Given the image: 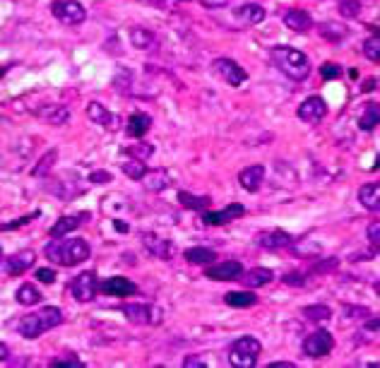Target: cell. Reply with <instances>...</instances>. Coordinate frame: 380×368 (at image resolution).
Segmentation results:
<instances>
[{"mask_svg": "<svg viewBox=\"0 0 380 368\" xmlns=\"http://www.w3.org/2000/svg\"><path fill=\"white\" fill-rule=\"evenodd\" d=\"M224 301L231 308H253L258 303V296L253 291H229V294H224Z\"/></svg>", "mask_w": 380, "mask_h": 368, "instance_id": "obj_29", "label": "cell"}, {"mask_svg": "<svg viewBox=\"0 0 380 368\" xmlns=\"http://www.w3.org/2000/svg\"><path fill=\"white\" fill-rule=\"evenodd\" d=\"M282 282L289 284V286H303V284H306V277H303L301 272H289V274H284V277H282Z\"/></svg>", "mask_w": 380, "mask_h": 368, "instance_id": "obj_45", "label": "cell"}, {"mask_svg": "<svg viewBox=\"0 0 380 368\" xmlns=\"http://www.w3.org/2000/svg\"><path fill=\"white\" fill-rule=\"evenodd\" d=\"M44 255L54 262V265L75 267V265H82L85 260H90L92 248L85 238L61 236V238H51V241L44 245Z\"/></svg>", "mask_w": 380, "mask_h": 368, "instance_id": "obj_1", "label": "cell"}, {"mask_svg": "<svg viewBox=\"0 0 380 368\" xmlns=\"http://www.w3.org/2000/svg\"><path fill=\"white\" fill-rule=\"evenodd\" d=\"M142 245L147 248L149 255H154V258H159V260H171L173 258V243L168 241V238H161L152 231L142 233Z\"/></svg>", "mask_w": 380, "mask_h": 368, "instance_id": "obj_17", "label": "cell"}, {"mask_svg": "<svg viewBox=\"0 0 380 368\" xmlns=\"http://www.w3.org/2000/svg\"><path fill=\"white\" fill-rule=\"evenodd\" d=\"M130 44L140 51H149L157 46V37L145 27H133L130 29Z\"/></svg>", "mask_w": 380, "mask_h": 368, "instance_id": "obj_27", "label": "cell"}, {"mask_svg": "<svg viewBox=\"0 0 380 368\" xmlns=\"http://www.w3.org/2000/svg\"><path fill=\"white\" fill-rule=\"evenodd\" d=\"M66 315L58 306H46L37 313H29L17 323V332H20L25 340H39L46 330H54V327L63 325Z\"/></svg>", "mask_w": 380, "mask_h": 368, "instance_id": "obj_3", "label": "cell"}, {"mask_svg": "<svg viewBox=\"0 0 380 368\" xmlns=\"http://www.w3.org/2000/svg\"><path fill=\"white\" fill-rule=\"evenodd\" d=\"M68 118H70V111L63 109V106H58V109H54L49 114V121L54 123V125H63V123H66Z\"/></svg>", "mask_w": 380, "mask_h": 368, "instance_id": "obj_41", "label": "cell"}, {"mask_svg": "<svg viewBox=\"0 0 380 368\" xmlns=\"http://www.w3.org/2000/svg\"><path fill=\"white\" fill-rule=\"evenodd\" d=\"M320 78H323V80L342 78V68L337 66V63H323V66H320Z\"/></svg>", "mask_w": 380, "mask_h": 368, "instance_id": "obj_40", "label": "cell"}, {"mask_svg": "<svg viewBox=\"0 0 380 368\" xmlns=\"http://www.w3.org/2000/svg\"><path fill=\"white\" fill-rule=\"evenodd\" d=\"M178 202L183 204V207L192 209V212H202V209H207L209 204H212V197L209 195H192V192H188V190H180Z\"/></svg>", "mask_w": 380, "mask_h": 368, "instance_id": "obj_28", "label": "cell"}, {"mask_svg": "<svg viewBox=\"0 0 380 368\" xmlns=\"http://www.w3.org/2000/svg\"><path fill=\"white\" fill-rule=\"evenodd\" d=\"M5 359H10V347L0 342V361H5Z\"/></svg>", "mask_w": 380, "mask_h": 368, "instance_id": "obj_51", "label": "cell"}, {"mask_svg": "<svg viewBox=\"0 0 380 368\" xmlns=\"http://www.w3.org/2000/svg\"><path fill=\"white\" fill-rule=\"evenodd\" d=\"M0 262H3V248H0Z\"/></svg>", "mask_w": 380, "mask_h": 368, "instance_id": "obj_56", "label": "cell"}, {"mask_svg": "<svg viewBox=\"0 0 380 368\" xmlns=\"http://www.w3.org/2000/svg\"><path fill=\"white\" fill-rule=\"evenodd\" d=\"M284 27H289L296 34H306L313 29V17L301 8H294L284 15Z\"/></svg>", "mask_w": 380, "mask_h": 368, "instance_id": "obj_22", "label": "cell"}, {"mask_svg": "<svg viewBox=\"0 0 380 368\" xmlns=\"http://www.w3.org/2000/svg\"><path fill=\"white\" fill-rule=\"evenodd\" d=\"M368 243L373 245V250H378V245H380V224L378 221H373V224H368Z\"/></svg>", "mask_w": 380, "mask_h": 368, "instance_id": "obj_42", "label": "cell"}, {"mask_svg": "<svg viewBox=\"0 0 380 368\" xmlns=\"http://www.w3.org/2000/svg\"><path fill=\"white\" fill-rule=\"evenodd\" d=\"M270 61L279 73L294 82H303L311 75V61H308V56L299 49H291V46H274L270 51Z\"/></svg>", "mask_w": 380, "mask_h": 368, "instance_id": "obj_2", "label": "cell"}, {"mask_svg": "<svg viewBox=\"0 0 380 368\" xmlns=\"http://www.w3.org/2000/svg\"><path fill=\"white\" fill-rule=\"evenodd\" d=\"M260 352H262L260 340H255V337H250V335L238 337V340L229 347V364L233 368H253V366H258Z\"/></svg>", "mask_w": 380, "mask_h": 368, "instance_id": "obj_4", "label": "cell"}, {"mask_svg": "<svg viewBox=\"0 0 380 368\" xmlns=\"http://www.w3.org/2000/svg\"><path fill=\"white\" fill-rule=\"evenodd\" d=\"M337 265H340V260L330 258V260H325V262H318V265H313V272H332V270H337Z\"/></svg>", "mask_w": 380, "mask_h": 368, "instance_id": "obj_46", "label": "cell"}, {"mask_svg": "<svg viewBox=\"0 0 380 368\" xmlns=\"http://www.w3.org/2000/svg\"><path fill=\"white\" fill-rule=\"evenodd\" d=\"M97 291H99V282H97V274L94 272H80L73 277L70 282V294L75 296V301L80 303H90L97 299Z\"/></svg>", "mask_w": 380, "mask_h": 368, "instance_id": "obj_6", "label": "cell"}, {"mask_svg": "<svg viewBox=\"0 0 380 368\" xmlns=\"http://www.w3.org/2000/svg\"><path fill=\"white\" fill-rule=\"evenodd\" d=\"M114 224H116V229H118V231H128V224H121V221H114Z\"/></svg>", "mask_w": 380, "mask_h": 368, "instance_id": "obj_54", "label": "cell"}, {"mask_svg": "<svg viewBox=\"0 0 380 368\" xmlns=\"http://www.w3.org/2000/svg\"><path fill=\"white\" fill-rule=\"evenodd\" d=\"M233 17H236V20L245 27H255L265 20L267 13L260 3H245V5H241V8L233 10Z\"/></svg>", "mask_w": 380, "mask_h": 368, "instance_id": "obj_18", "label": "cell"}, {"mask_svg": "<svg viewBox=\"0 0 380 368\" xmlns=\"http://www.w3.org/2000/svg\"><path fill=\"white\" fill-rule=\"evenodd\" d=\"M123 154L130 157V159H140V161H147L152 154H154V147L149 142H135V145H128L123 147Z\"/></svg>", "mask_w": 380, "mask_h": 368, "instance_id": "obj_33", "label": "cell"}, {"mask_svg": "<svg viewBox=\"0 0 380 368\" xmlns=\"http://www.w3.org/2000/svg\"><path fill=\"white\" fill-rule=\"evenodd\" d=\"M255 243L265 250H284L289 248V245H294V238L284 229H270V231H260L258 236H255Z\"/></svg>", "mask_w": 380, "mask_h": 368, "instance_id": "obj_15", "label": "cell"}, {"mask_svg": "<svg viewBox=\"0 0 380 368\" xmlns=\"http://www.w3.org/2000/svg\"><path fill=\"white\" fill-rule=\"evenodd\" d=\"M364 56L368 58V61H373V63L380 61V37H378V32L364 41Z\"/></svg>", "mask_w": 380, "mask_h": 368, "instance_id": "obj_37", "label": "cell"}, {"mask_svg": "<svg viewBox=\"0 0 380 368\" xmlns=\"http://www.w3.org/2000/svg\"><path fill=\"white\" fill-rule=\"evenodd\" d=\"M5 73H8V66H3V68H0V80L5 78Z\"/></svg>", "mask_w": 380, "mask_h": 368, "instance_id": "obj_55", "label": "cell"}, {"mask_svg": "<svg viewBox=\"0 0 380 368\" xmlns=\"http://www.w3.org/2000/svg\"><path fill=\"white\" fill-rule=\"evenodd\" d=\"M207 10H219V8H226L229 5V0H200Z\"/></svg>", "mask_w": 380, "mask_h": 368, "instance_id": "obj_48", "label": "cell"}, {"mask_svg": "<svg viewBox=\"0 0 380 368\" xmlns=\"http://www.w3.org/2000/svg\"><path fill=\"white\" fill-rule=\"evenodd\" d=\"M90 180L94 185H106V183H111V180H114V176H111L109 171H92L90 173Z\"/></svg>", "mask_w": 380, "mask_h": 368, "instance_id": "obj_44", "label": "cell"}, {"mask_svg": "<svg viewBox=\"0 0 380 368\" xmlns=\"http://www.w3.org/2000/svg\"><path fill=\"white\" fill-rule=\"evenodd\" d=\"M243 274V265L238 260H224L212 265L209 262L207 270H204V277L212 279V282H238Z\"/></svg>", "mask_w": 380, "mask_h": 368, "instance_id": "obj_8", "label": "cell"}, {"mask_svg": "<svg viewBox=\"0 0 380 368\" xmlns=\"http://www.w3.org/2000/svg\"><path fill=\"white\" fill-rule=\"evenodd\" d=\"M378 116H380V109H378V104L373 102V104H366V109H364V114H361V118H359V128L361 130H376L378 128Z\"/></svg>", "mask_w": 380, "mask_h": 368, "instance_id": "obj_31", "label": "cell"}, {"mask_svg": "<svg viewBox=\"0 0 380 368\" xmlns=\"http://www.w3.org/2000/svg\"><path fill=\"white\" fill-rule=\"evenodd\" d=\"M262 180H265V166H262V164H253V166L243 168V171L238 173V183L248 192H258L262 188Z\"/></svg>", "mask_w": 380, "mask_h": 368, "instance_id": "obj_19", "label": "cell"}, {"mask_svg": "<svg viewBox=\"0 0 380 368\" xmlns=\"http://www.w3.org/2000/svg\"><path fill=\"white\" fill-rule=\"evenodd\" d=\"M301 349L308 359H323V356H327L332 349H335V337H332L327 330H315L303 340Z\"/></svg>", "mask_w": 380, "mask_h": 368, "instance_id": "obj_7", "label": "cell"}, {"mask_svg": "<svg viewBox=\"0 0 380 368\" xmlns=\"http://www.w3.org/2000/svg\"><path fill=\"white\" fill-rule=\"evenodd\" d=\"M303 318L311 320V323H327L332 318L330 306H323V303H315V306L303 308Z\"/></svg>", "mask_w": 380, "mask_h": 368, "instance_id": "obj_32", "label": "cell"}, {"mask_svg": "<svg viewBox=\"0 0 380 368\" xmlns=\"http://www.w3.org/2000/svg\"><path fill=\"white\" fill-rule=\"evenodd\" d=\"M212 68L229 87H241L243 82L248 80V73H245L236 61H231V58H217V61L212 63Z\"/></svg>", "mask_w": 380, "mask_h": 368, "instance_id": "obj_10", "label": "cell"}, {"mask_svg": "<svg viewBox=\"0 0 380 368\" xmlns=\"http://www.w3.org/2000/svg\"><path fill=\"white\" fill-rule=\"evenodd\" d=\"M183 258L188 260L190 265H209V262H214V258H217V253H214L212 248H200V245H195V248L185 250Z\"/></svg>", "mask_w": 380, "mask_h": 368, "instance_id": "obj_30", "label": "cell"}, {"mask_svg": "<svg viewBox=\"0 0 380 368\" xmlns=\"http://www.w3.org/2000/svg\"><path fill=\"white\" fill-rule=\"evenodd\" d=\"M121 168H123V173H125L128 178L140 180L145 176V171H147V164L140 161V159H130V161H121Z\"/></svg>", "mask_w": 380, "mask_h": 368, "instance_id": "obj_34", "label": "cell"}, {"mask_svg": "<svg viewBox=\"0 0 380 368\" xmlns=\"http://www.w3.org/2000/svg\"><path fill=\"white\" fill-rule=\"evenodd\" d=\"M41 217V209H34V212H29V214H22V217H17L15 221H3L0 224V231H15V229H22V226H27V224H32L34 219Z\"/></svg>", "mask_w": 380, "mask_h": 368, "instance_id": "obj_35", "label": "cell"}, {"mask_svg": "<svg viewBox=\"0 0 380 368\" xmlns=\"http://www.w3.org/2000/svg\"><path fill=\"white\" fill-rule=\"evenodd\" d=\"M51 15H54L61 25H68V27H78L87 20L85 5L78 3V0H54V3H51Z\"/></svg>", "mask_w": 380, "mask_h": 368, "instance_id": "obj_5", "label": "cell"}, {"mask_svg": "<svg viewBox=\"0 0 380 368\" xmlns=\"http://www.w3.org/2000/svg\"><path fill=\"white\" fill-rule=\"evenodd\" d=\"M183 366H185V368H197V366L204 368V366H207V361H204V359H197V356H188V359L183 361Z\"/></svg>", "mask_w": 380, "mask_h": 368, "instance_id": "obj_49", "label": "cell"}, {"mask_svg": "<svg viewBox=\"0 0 380 368\" xmlns=\"http://www.w3.org/2000/svg\"><path fill=\"white\" fill-rule=\"evenodd\" d=\"M90 219V214L82 212V214H70V217H61L56 221L54 226L49 229V238H61V236H68L70 231L80 229L85 221Z\"/></svg>", "mask_w": 380, "mask_h": 368, "instance_id": "obj_20", "label": "cell"}, {"mask_svg": "<svg viewBox=\"0 0 380 368\" xmlns=\"http://www.w3.org/2000/svg\"><path fill=\"white\" fill-rule=\"evenodd\" d=\"M267 368H294L291 361H272V364H267Z\"/></svg>", "mask_w": 380, "mask_h": 368, "instance_id": "obj_50", "label": "cell"}, {"mask_svg": "<svg viewBox=\"0 0 380 368\" xmlns=\"http://www.w3.org/2000/svg\"><path fill=\"white\" fill-rule=\"evenodd\" d=\"M51 366L54 368H85V361L78 359L75 354H66V356H56V359H51Z\"/></svg>", "mask_w": 380, "mask_h": 368, "instance_id": "obj_38", "label": "cell"}, {"mask_svg": "<svg viewBox=\"0 0 380 368\" xmlns=\"http://www.w3.org/2000/svg\"><path fill=\"white\" fill-rule=\"evenodd\" d=\"M274 279V272L272 270H267V267H253V270H248L241 274V282L248 286V289H258V286H265V284H270Z\"/></svg>", "mask_w": 380, "mask_h": 368, "instance_id": "obj_24", "label": "cell"}, {"mask_svg": "<svg viewBox=\"0 0 380 368\" xmlns=\"http://www.w3.org/2000/svg\"><path fill=\"white\" fill-rule=\"evenodd\" d=\"M344 313H347L349 318H366V315H371L368 308H361V306H347L344 308Z\"/></svg>", "mask_w": 380, "mask_h": 368, "instance_id": "obj_47", "label": "cell"}, {"mask_svg": "<svg viewBox=\"0 0 380 368\" xmlns=\"http://www.w3.org/2000/svg\"><path fill=\"white\" fill-rule=\"evenodd\" d=\"M99 289H102L106 296H118V299L137 294V284L130 282L128 277H121V274H114V277L104 279V282L99 284Z\"/></svg>", "mask_w": 380, "mask_h": 368, "instance_id": "obj_16", "label": "cell"}, {"mask_svg": "<svg viewBox=\"0 0 380 368\" xmlns=\"http://www.w3.org/2000/svg\"><path fill=\"white\" fill-rule=\"evenodd\" d=\"M340 15L347 20H354L361 15V3L359 0H340Z\"/></svg>", "mask_w": 380, "mask_h": 368, "instance_id": "obj_39", "label": "cell"}, {"mask_svg": "<svg viewBox=\"0 0 380 368\" xmlns=\"http://www.w3.org/2000/svg\"><path fill=\"white\" fill-rule=\"evenodd\" d=\"M123 313L128 315V320L135 325H157L161 323V311L149 303H125Z\"/></svg>", "mask_w": 380, "mask_h": 368, "instance_id": "obj_9", "label": "cell"}, {"mask_svg": "<svg viewBox=\"0 0 380 368\" xmlns=\"http://www.w3.org/2000/svg\"><path fill=\"white\" fill-rule=\"evenodd\" d=\"M359 202L364 204L368 212H378V209H380V185L376 183V180H373V183L361 185Z\"/></svg>", "mask_w": 380, "mask_h": 368, "instance_id": "obj_25", "label": "cell"}, {"mask_svg": "<svg viewBox=\"0 0 380 368\" xmlns=\"http://www.w3.org/2000/svg\"><path fill=\"white\" fill-rule=\"evenodd\" d=\"M140 180H142V185L149 192H161V190L168 188V183H171V178H168V173L164 171V168H152V171L147 168V171H145V176Z\"/></svg>", "mask_w": 380, "mask_h": 368, "instance_id": "obj_23", "label": "cell"}, {"mask_svg": "<svg viewBox=\"0 0 380 368\" xmlns=\"http://www.w3.org/2000/svg\"><path fill=\"white\" fill-rule=\"evenodd\" d=\"M245 214V207L241 202H231V204H226L221 212H204L202 209V224H207V226H226V224H231L233 219H238V217H243Z\"/></svg>", "mask_w": 380, "mask_h": 368, "instance_id": "obj_11", "label": "cell"}, {"mask_svg": "<svg viewBox=\"0 0 380 368\" xmlns=\"http://www.w3.org/2000/svg\"><path fill=\"white\" fill-rule=\"evenodd\" d=\"M34 262H37V253H34V250H20V253L5 258L3 272L8 274V277H20V274H25L29 267H34Z\"/></svg>", "mask_w": 380, "mask_h": 368, "instance_id": "obj_14", "label": "cell"}, {"mask_svg": "<svg viewBox=\"0 0 380 368\" xmlns=\"http://www.w3.org/2000/svg\"><path fill=\"white\" fill-rule=\"evenodd\" d=\"M15 299L20 306H37V303H41V299H44V294L39 291L37 284L27 282V284H20V289L15 291Z\"/></svg>", "mask_w": 380, "mask_h": 368, "instance_id": "obj_26", "label": "cell"}, {"mask_svg": "<svg viewBox=\"0 0 380 368\" xmlns=\"http://www.w3.org/2000/svg\"><path fill=\"white\" fill-rule=\"evenodd\" d=\"M87 118H90L99 128H106V130H118V128H121L118 116H114L106 106H104V104H99V102L87 104Z\"/></svg>", "mask_w": 380, "mask_h": 368, "instance_id": "obj_13", "label": "cell"}, {"mask_svg": "<svg viewBox=\"0 0 380 368\" xmlns=\"http://www.w3.org/2000/svg\"><path fill=\"white\" fill-rule=\"evenodd\" d=\"M376 87H378V78H371V80H366L364 92H371V90H376Z\"/></svg>", "mask_w": 380, "mask_h": 368, "instance_id": "obj_52", "label": "cell"}, {"mask_svg": "<svg viewBox=\"0 0 380 368\" xmlns=\"http://www.w3.org/2000/svg\"><path fill=\"white\" fill-rule=\"evenodd\" d=\"M296 116L308 123V125H315V123H320L327 116V104L323 97H308L306 102L301 104L299 111H296Z\"/></svg>", "mask_w": 380, "mask_h": 368, "instance_id": "obj_12", "label": "cell"}, {"mask_svg": "<svg viewBox=\"0 0 380 368\" xmlns=\"http://www.w3.org/2000/svg\"><path fill=\"white\" fill-rule=\"evenodd\" d=\"M366 330H371V332H376V330H378V318H373V320H368V323H366Z\"/></svg>", "mask_w": 380, "mask_h": 368, "instance_id": "obj_53", "label": "cell"}, {"mask_svg": "<svg viewBox=\"0 0 380 368\" xmlns=\"http://www.w3.org/2000/svg\"><path fill=\"white\" fill-rule=\"evenodd\" d=\"M37 279L41 284H54L56 282V270H51V267H41V270H37Z\"/></svg>", "mask_w": 380, "mask_h": 368, "instance_id": "obj_43", "label": "cell"}, {"mask_svg": "<svg viewBox=\"0 0 380 368\" xmlns=\"http://www.w3.org/2000/svg\"><path fill=\"white\" fill-rule=\"evenodd\" d=\"M318 32L323 34L327 41H332V44H340V41L347 37V27L342 25H320Z\"/></svg>", "mask_w": 380, "mask_h": 368, "instance_id": "obj_36", "label": "cell"}, {"mask_svg": "<svg viewBox=\"0 0 380 368\" xmlns=\"http://www.w3.org/2000/svg\"><path fill=\"white\" fill-rule=\"evenodd\" d=\"M152 130V116L145 114V111H135V114L128 116V123H125V133L135 140H142L147 133Z\"/></svg>", "mask_w": 380, "mask_h": 368, "instance_id": "obj_21", "label": "cell"}]
</instances>
